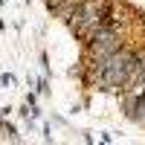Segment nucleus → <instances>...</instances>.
Returning <instances> with one entry per match:
<instances>
[{
  "label": "nucleus",
  "instance_id": "nucleus-1",
  "mask_svg": "<svg viewBox=\"0 0 145 145\" xmlns=\"http://www.w3.org/2000/svg\"><path fill=\"white\" fill-rule=\"evenodd\" d=\"M139 70V61L137 58H131L128 52H110L105 58L102 64V81L107 84V87H122V84H128L131 78H134V72Z\"/></svg>",
  "mask_w": 145,
  "mask_h": 145
},
{
  "label": "nucleus",
  "instance_id": "nucleus-2",
  "mask_svg": "<svg viewBox=\"0 0 145 145\" xmlns=\"http://www.w3.org/2000/svg\"><path fill=\"white\" fill-rule=\"evenodd\" d=\"M72 26H76V32H81V35L96 32V29L102 26V9H99V3H96V0H87V3L76 12Z\"/></svg>",
  "mask_w": 145,
  "mask_h": 145
},
{
  "label": "nucleus",
  "instance_id": "nucleus-3",
  "mask_svg": "<svg viewBox=\"0 0 145 145\" xmlns=\"http://www.w3.org/2000/svg\"><path fill=\"white\" fill-rule=\"evenodd\" d=\"M116 50H119V44H116V32H113V29L99 26V29L93 32V52H96V55L107 58V55L116 52Z\"/></svg>",
  "mask_w": 145,
  "mask_h": 145
}]
</instances>
